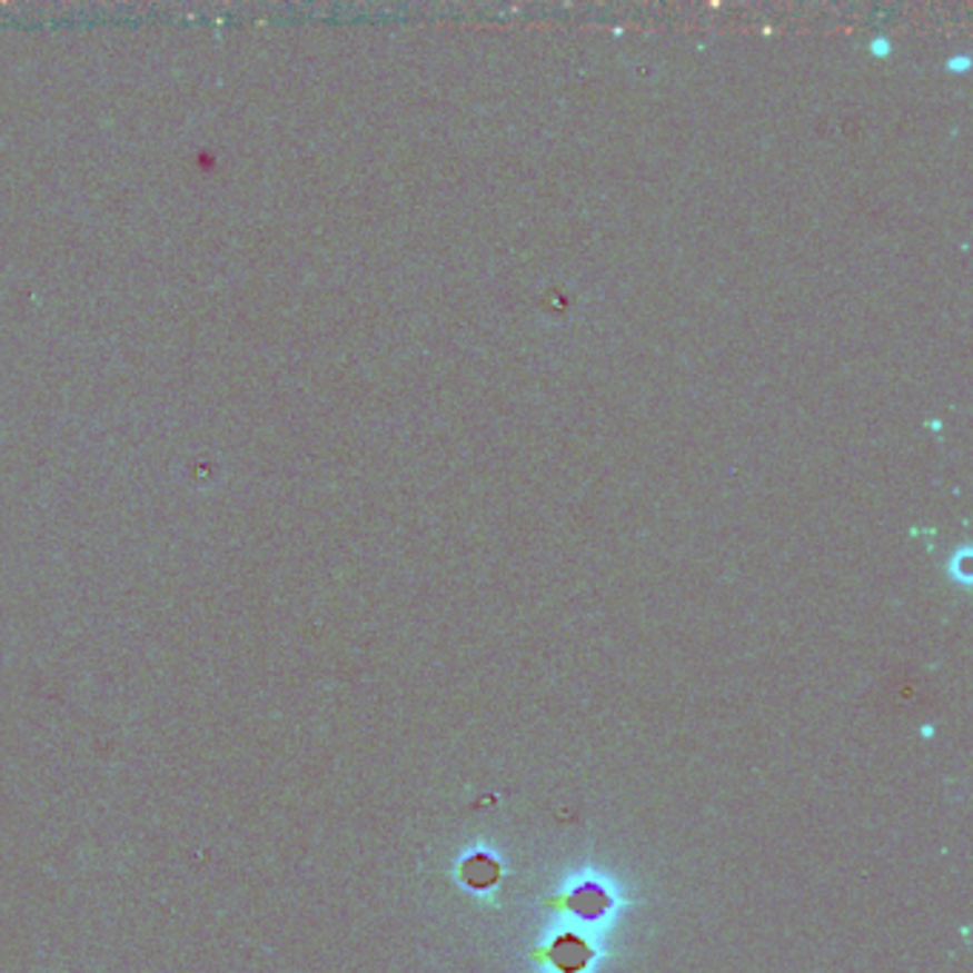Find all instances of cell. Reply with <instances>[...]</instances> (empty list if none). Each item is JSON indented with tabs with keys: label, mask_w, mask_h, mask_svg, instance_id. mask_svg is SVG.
<instances>
[{
	"label": "cell",
	"mask_w": 973,
	"mask_h": 973,
	"mask_svg": "<svg viewBox=\"0 0 973 973\" xmlns=\"http://www.w3.org/2000/svg\"><path fill=\"white\" fill-rule=\"evenodd\" d=\"M534 962H548V965L557 967L559 973H577L586 971L588 962L594 960V947L586 940H579L574 934H563L559 940H554L552 947L546 951H534Z\"/></svg>",
	"instance_id": "7a4b0ae2"
},
{
	"label": "cell",
	"mask_w": 973,
	"mask_h": 973,
	"mask_svg": "<svg viewBox=\"0 0 973 973\" xmlns=\"http://www.w3.org/2000/svg\"><path fill=\"white\" fill-rule=\"evenodd\" d=\"M947 72H954V75H967V69L973 67L971 63V54H954V58H947Z\"/></svg>",
	"instance_id": "277c9868"
},
{
	"label": "cell",
	"mask_w": 973,
	"mask_h": 973,
	"mask_svg": "<svg viewBox=\"0 0 973 973\" xmlns=\"http://www.w3.org/2000/svg\"><path fill=\"white\" fill-rule=\"evenodd\" d=\"M543 905L554 907V911H568V914L579 916V920L586 922H597L612 911V896L605 894L599 885H594V882H586V885H579L568 896H548Z\"/></svg>",
	"instance_id": "6da1fadb"
},
{
	"label": "cell",
	"mask_w": 973,
	"mask_h": 973,
	"mask_svg": "<svg viewBox=\"0 0 973 973\" xmlns=\"http://www.w3.org/2000/svg\"><path fill=\"white\" fill-rule=\"evenodd\" d=\"M871 54H876V58H885V54H891V40L882 38V34H876V38L871 40Z\"/></svg>",
	"instance_id": "5b68a950"
},
{
	"label": "cell",
	"mask_w": 973,
	"mask_h": 973,
	"mask_svg": "<svg viewBox=\"0 0 973 973\" xmlns=\"http://www.w3.org/2000/svg\"><path fill=\"white\" fill-rule=\"evenodd\" d=\"M927 426L934 428V431H942V423L940 420H931V423H927Z\"/></svg>",
	"instance_id": "8992f818"
},
{
	"label": "cell",
	"mask_w": 973,
	"mask_h": 973,
	"mask_svg": "<svg viewBox=\"0 0 973 973\" xmlns=\"http://www.w3.org/2000/svg\"><path fill=\"white\" fill-rule=\"evenodd\" d=\"M460 880L466 882L468 888L486 891V888H492V885H497V882H500V865H497V862H494L492 856L477 854V856H471V860H466L460 865Z\"/></svg>",
	"instance_id": "3957f363"
}]
</instances>
